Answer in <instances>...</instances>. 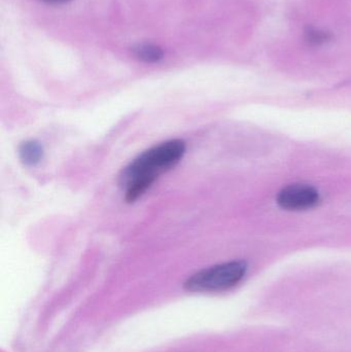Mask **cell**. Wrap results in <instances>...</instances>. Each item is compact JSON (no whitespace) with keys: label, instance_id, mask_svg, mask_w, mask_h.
<instances>
[{"label":"cell","instance_id":"cell-1","mask_svg":"<svg viewBox=\"0 0 351 352\" xmlns=\"http://www.w3.org/2000/svg\"><path fill=\"white\" fill-rule=\"evenodd\" d=\"M187 146L181 140H168L148 148L134 159L120 175L127 202H135L157 178L174 168L185 156Z\"/></svg>","mask_w":351,"mask_h":352},{"label":"cell","instance_id":"cell-2","mask_svg":"<svg viewBox=\"0 0 351 352\" xmlns=\"http://www.w3.org/2000/svg\"><path fill=\"white\" fill-rule=\"evenodd\" d=\"M247 269L242 261L214 265L191 275L185 280V289L192 293L226 291L242 280Z\"/></svg>","mask_w":351,"mask_h":352},{"label":"cell","instance_id":"cell-3","mask_svg":"<svg viewBox=\"0 0 351 352\" xmlns=\"http://www.w3.org/2000/svg\"><path fill=\"white\" fill-rule=\"evenodd\" d=\"M319 201V192L313 186L304 184L286 186L278 196V205L286 210H306L315 207Z\"/></svg>","mask_w":351,"mask_h":352},{"label":"cell","instance_id":"cell-4","mask_svg":"<svg viewBox=\"0 0 351 352\" xmlns=\"http://www.w3.org/2000/svg\"><path fill=\"white\" fill-rule=\"evenodd\" d=\"M43 148L36 140H26L19 146V157L21 162L29 167L38 165L43 159Z\"/></svg>","mask_w":351,"mask_h":352},{"label":"cell","instance_id":"cell-5","mask_svg":"<svg viewBox=\"0 0 351 352\" xmlns=\"http://www.w3.org/2000/svg\"><path fill=\"white\" fill-rule=\"evenodd\" d=\"M132 51L137 59L146 62V63H157L164 56L163 50L152 43H140V45H135Z\"/></svg>","mask_w":351,"mask_h":352},{"label":"cell","instance_id":"cell-6","mask_svg":"<svg viewBox=\"0 0 351 352\" xmlns=\"http://www.w3.org/2000/svg\"><path fill=\"white\" fill-rule=\"evenodd\" d=\"M329 34L324 31L317 30V29H309L306 32L307 41L315 45H321L329 39Z\"/></svg>","mask_w":351,"mask_h":352},{"label":"cell","instance_id":"cell-7","mask_svg":"<svg viewBox=\"0 0 351 352\" xmlns=\"http://www.w3.org/2000/svg\"><path fill=\"white\" fill-rule=\"evenodd\" d=\"M43 1L49 2V3H63V2L68 1V0H43Z\"/></svg>","mask_w":351,"mask_h":352}]
</instances>
